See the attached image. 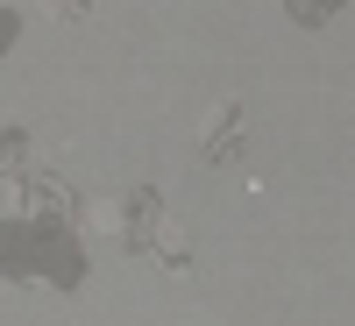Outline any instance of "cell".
<instances>
[{"label":"cell","instance_id":"6da1fadb","mask_svg":"<svg viewBox=\"0 0 355 326\" xmlns=\"http://www.w3.org/2000/svg\"><path fill=\"white\" fill-rule=\"evenodd\" d=\"M234 150H242V107L220 100L214 114H206V128H199V156H206V163H227Z\"/></svg>","mask_w":355,"mask_h":326},{"label":"cell","instance_id":"7a4b0ae2","mask_svg":"<svg viewBox=\"0 0 355 326\" xmlns=\"http://www.w3.org/2000/svg\"><path fill=\"white\" fill-rule=\"evenodd\" d=\"M21 150H28V142H21V128H15V135H0V170H8V163H21Z\"/></svg>","mask_w":355,"mask_h":326}]
</instances>
